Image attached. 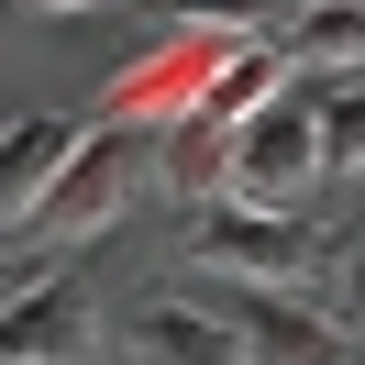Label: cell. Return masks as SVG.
Segmentation results:
<instances>
[{"label": "cell", "mask_w": 365, "mask_h": 365, "mask_svg": "<svg viewBox=\"0 0 365 365\" xmlns=\"http://www.w3.org/2000/svg\"><path fill=\"white\" fill-rule=\"evenodd\" d=\"M0 299H11V277H0Z\"/></svg>", "instance_id": "cell-15"}, {"label": "cell", "mask_w": 365, "mask_h": 365, "mask_svg": "<svg viewBox=\"0 0 365 365\" xmlns=\"http://www.w3.org/2000/svg\"><path fill=\"white\" fill-rule=\"evenodd\" d=\"M332 277H343V310L365 321V244H354V255H332Z\"/></svg>", "instance_id": "cell-13"}, {"label": "cell", "mask_w": 365, "mask_h": 365, "mask_svg": "<svg viewBox=\"0 0 365 365\" xmlns=\"http://www.w3.org/2000/svg\"><path fill=\"white\" fill-rule=\"evenodd\" d=\"M34 11H89V0H34Z\"/></svg>", "instance_id": "cell-14"}, {"label": "cell", "mask_w": 365, "mask_h": 365, "mask_svg": "<svg viewBox=\"0 0 365 365\" xmlns=\"http://www.w3.org/2000/svg\"><path fill=\"white\" fill-rule=\"evenodd\" d=\"M133 365H244V343H232V321L200 310V299H155V310L133 321Z\"/></svg>", "instance_id": "cell-7"}, {"label": "cell", "mask_w": 365, "mask_h": 365, "mask_svg": "<svg viewBox=\"0 0 365 365\" xmlns=\"http://www.w3.org/2000/svg\"><path fill=\"white\" fill-rule=\"evenodd\" d=\"M288 67H321V78H354L365 67V0H299L288 34H277Z\"/></svg>", "instance_id": "cell-9"}, {"label": "cell", "mask_w": 365, "mask_h": 365, "mask_svg": "<svg viewBox=\"0 0 365 365\" xmlns=\"http://www.w3.org/2000/svg\"><path fill=\"white\" fill-rule=\"evenodd\" d=\"M232 343H244V365H354V343H343V321H321L310 299H255L232 288Z\"/></svg>", "instance_id": "cell-5"}, {"label": "cell", "mask_w": 365, "mask_h": 365, "mask_svg": "<svg viewBox=\"0 0 365 365\" xmlns=\"http://www.w3.org/2000/svg\"><path fill=\"white\" fill-rule=\"evenodd\" d=\"M178 266L210 277V288H255V299H310L332 277V244H321L299 210H255V200H200V222L178 232Z\"/></svg>", "instance_id": "cell-1"}, {"label": "cell", "mask_w": 365, "mask_h": 365, "mask_svg": "<svg viewBox=\"0 0 365 365\" xmlns=\"http://www.w3.org/2000/svg\"><path fill=\"white\" fill-rule=\"evenodd\" d=\"M166 178H178L188 200H222V188H232V122L178 111V133H166Z\"/></svg>", "instance_id": "cell-10"}, {"label": "cell", "mask_w": 365, "mask_h": 365, "mask_svg": "<svg viewBox=\"0 0 365 365\" xmlns=\"http://www.w3.org/2000/svg\"><path fill=\"white\" fill-rule=\"evenodd\" d=\"M310 122H321V178H365V67L310 89Z\"/></svg>", "instance_id": "cell-11"}, {"label": "cell", "mask_w": 365, "mask_h": 365, "mask_svg": "<svg viewBox=\"0 0 365 365\" xmlns=\"http://www.w3.org/2000/svg\"><path fill=\"white\" fill-rule=\"evenodd\" d=\"M100 354V299L78 288V266L11 277L0 299V365H89Z\"/></svg>", "instance_id": "cell-4"}, {"label": "cell", "mask_w": 365, "mask_h": 365, "mask_svg": "<svg viewBox=\"0 0 365 365\" xmlns=\"http://www.w3.org/2000/svg\"><path fill=\"white\" fill-rule=\"evenodd\" d=\"M277 89H299V67L277 56V34L266 45H222L210 78H200V122H244V111H266Z\"/></svg>", "instance_id": "cell-8"}, {"label": "cell", "mask_w": 365, "mask_h": 365, "mask_svg": "<svg viewBox=\"0 0 365 365\" xmlns=\"http://www.w3.org/2000/svg\"><path fill=\"white\" fill-rule=\"evenodd\" d=\"M310 188H321V122H310V89H277L266 111L232 122V188H222V200L299 210Z\"/></svg>", "instance_id": "cell-3"}, {"label": "cell", "mask_w": 365, "mask_h": 365, "mask_svg": "<svg viewBox=\"0 0 365 365\" xmlns=\"http://www.w3.org/2000/svg\"><path fill=\"white\" fill-rule=\"evenodd\" d=\"M67 144H78L67 111H11L0 122V232L45 222V188H56V166H67Z\"/></svg>", "instance_id": "cell-6"}, {"label": "cell", "mask_w": 365, "mask_h": 365, "mask_svg": "<svg viewBox=\"0 0 365 365\" xmlns=\"http://www.w3.org/2000/svg\"><path fill=\"white\" fill-rule=\"evenodd\" d=\"M155 178H166V144L144 133V122H100V133H78V144H67V166H56L45 222H34V232H67V244H89V232H111V222H122V210H133Z\"/></svg>", "instance_id": "cell-2"}, {"label": "cell", "mask_w": 365, "mask_h": 365, "mask_svg": "<svg viewBox=\"0 0 365 365\" xmlns=\"http://www.w3.org/2000/svg\"><path fill=\"white\" fill-rule=\"evenodd\" d=\"M166 23L210 34V45H244V23H255V0H166ZM255 34H266V23H255Z\"/></svg>", "instance_id": "cell-12"}]
</instances>
